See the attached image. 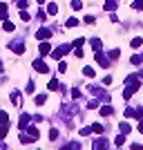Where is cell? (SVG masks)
I'll return each instance as SVG.
<instances>
[{"mask_svg": "<svg viewBox=\"0 0 143 150\" xmlns=\"http://www.w3.org/2000/svg\"><path fill=\"white\" fill-rule=\"evenodd\" d=\"M7 130H9V123H0V139L7 137Z\"/></svg>", "mask_w": 143, "mask_h": 150, "instance_id": "obj_22", "label": "cell"}, {"mask_svg": "<svg viewBox=\"0 0 143 150\" xmlns=\"http://www.w3.org/2000/svg\"><path fill=\"white\" fill-rule=\"evenodd\" d=\"M25 130L29 132V137L34 139V141H36V139H38V128H36V125H29V128H25Z\"/></svg>", "mask_w": 143, "mask_h": 150, "instance_id": "obj_9", "label": "cell"}, {"mask_svg": "<svg viewBox=\"0 0 143 150\" xmlns=\"http://www.w3.org/2000/svg\"><path fill=\"white\" fill-rule=\"evenodd\" d=\"M81 134L87 137V134H92V128H81Z\"/></svg>", "mask_w": 143, "mask_h": 150, "instance_id": "obj_40", "label": "cell"}, {"mask_svg": "<svg viewBox=\"0 0 143 150\" xmlns=\"http://www.w3.org/2000/svg\"><path fill=\"white\" fill-rule=\"evenodd\" d=\"M0 72H2V63H0Z\"/></svg>", "mask_w": 143, "mask_h": 150, "instance_id": "obj_45", "label": "cell"}, {"mask_svg": "<svg viewBox=\"0 0 143 150\" xmlns=\"http://www.w3.org/2000/svg\"><path fill=\"white\" fill-rule=\"evenodd\" d=\"M0 123H9V114L5 110H0Z\"/></svg>", "mask_w": 143, "mask_h": 150, "instance_id": "obj_28", "label": "cell"}, {"mask_svg": "<svg viewBox=\"0 0 143 150\" xmlns=\"http://www.w3.org/2000/svg\"><path fill=\"white\" fill-rule=\"evenodd\" d=\"M118 56H121V52H118V50H110V52H107V58H110V61H116Z\"/></svg>", "mask_w": 143, "mask_h": 150, "instance_id": "obj_17", "label": "cell"}, {"mask_svg": "<svg viewBox=\"0 0 143 150\" xmlns=\"http://www.w3.org/2000/svg\"><path fill=\"white\" fill-rule=\"evenodd\" d=\"M20 96H23L20 92H11V96H9V99H11V103H13V105H20V101H23Z\"/></svg>", "mask_w": 143, "mask_h": 150, "instance_id": "obj_10", "label": "cell"}, {"mask_svg": "<svg viewBox=\"0 0 143 150\" xmlns=\"http://www.w3.org/2000/svg\"><path fill=\"white\" fill-rule=\"evenodd\" d=\"M51 52V45L47 43V40H43V43H40V54H49Z\"/></svg>", "mask_w": 143, "mask_h": 150, "instance_id": "obj_13", "label": "cell"}, {"mask_svg": "<svg viewBox=\"0 0 143 150\" xmlns=\"http://www.w3.org/2000/svg\"><path fill=\"white\" fill-rule=\"evenodd\" d=\"M9 50L16 52V54H23V52H25V45H23V40H11V43H9Z\"/></svg>", "mask_w": 143, "mask_h": 150, "instance_id": "obj_4", "label": "cell"}, {"mask_svg": "<svg viewBox=\"0 0 143 150\" xmlns=\"http://www.w3.org/2000/svg\"><path fill=\"white\" fill-rule=\"evenodd\" d=\"M47 88H49V90H58V81H56V79H51V81L47 83Z\"/></svg>", "mask_w": 143, "mask_h": 150, "instance_id": "obj_34", "label": "cell"}, {"mask_svg": "<svg viewBox=\"0 0 143 150\" xmlns=\"http://www.w3.org/2000/svg\"><path fill=\"white\" fill-rule=\"evenodd\" d=\"M49 139H51V141L58 139V130H56V128H51V130H49Z\"/></svg>", "mask_w": 143, "mask_h": 150, "instance_id": "obj_36", "label": "cell"}, {"mask_svg": "<svg viewBox=\"0 0 143 150\" xmlns=\"http://www.w3.org/2000/svg\"><path fill=\"white\" fill-rule=\"evenodd\" d=\"M72 9H74V11H81V9H83V2H81V0H72Z\"/></svg>", "mask_w": 143, "mask_h": 150, "instance_id": "obj_25", "label": "cell"}, {"mask_svg": "<svg viewBox=\"0 0 143 150\" xmlns=\"http://www.w3.org/2000/svg\"><path fill=\"white\" fill-rule=\"evenodd\" d=\"M89 43H92V47H94L96 52H101V47H103V43H101V38H92Z\"/></svg>", "mask_w": 143, "mask_h": 150, "instance_id": "obj_16", "label": "cell"}, {"mask_svg": "<svg viewBox=\"0 0 143 150\" xmlns=\"http://www.w3.org/2000/svg\"><path fill=\"white\" fill-rule=\"evenodd\" d=\"M141 58H143V54H141Z\"/></svg>", "mask_w": 143, "mask_h": 150, "instance_id": "obj_46", "label": "cell"}, {"mask_svg": "<svg viewBox=\"0 0 143 150\" xmlns=\"http://www.w3.org/2000/svg\"><path fill=\"white\" fill-rule=\"evenodd\" d=\"M105 11H116V2L114 0H107L105 2Z\"/></svg>", "mask_w": 143, "mask_h": 150, "instance_id": "obj_21", "label": "cell"}, {"mask_svg": "<svg viewBox=\"0 0 143 150\" xmlns=\"http://www.w3.org/2000/svg\"><path fill=\"white\" fill-rule=\"evenodd\" d=\"M83 74H85L87 79H94V74H96V72H94V67H89V65H87V67H83Z\"/></svg>", "mask_w": 143, "mask_h": 150, "instance_id": "obj_18", "label": "cell"}, {"mask_svg": "<svg viewBox=\"0 0 143 150\" xmlns=\"http://www.w3.org/2000/svg\"><path fill=\"white\" fill-rule=\"evenodd\" d=\"M58 69H61V72H67V63H65V61H61V65H58Z\"/></svg>", "mask_w": 143, "mask_h": 150, "instance_id": "obj_42", "label": "cell"}, {"mask_svg": "<svg viewBox=\"0 0 143 150\" xmlns=\"http://www.w3.org/2000/svg\"><path fill=\"white\" fill-rule=\"evenodd\" d=\"M49 36H51V29H47V27H40V29L36 31V38H38V40H47Z\"/></svg>", "mask_w": 143, "mask_h": 150, "instance_id": "obj_5", "label": "cell"}, {"mask_svg": "<svg viewBox=\"0 0 143 150\" xmlns=\"http://www.w3.org/2000/svg\"><path fill=\"white\" fill-rule=\"evenodd\" d=\"M123 144H125V134L121 132V134H118V137L114 139V146H123Z\"/></svg>", "mask_w": 143, "mask_h": 150, "instance_id": "obj_27", "label": "cell"}, {"mask_svg": "<svg viewBox=\"0 0 143 150\" xmlns=\"http://www.w3.org/2000/svg\"><path fill=\"white\" fill-rule=\"evenodd\" d=\"M132 9H137V11H143V0H134V2H132Z\"/></svg>", "mask_w": 143, "mask_h": 150, "instance_id": "obj_26", "label": "cell"}, {"mask_svg": "<svg viewBox=\"0 0 143 150\" xmlns=\"http://www.w3.org/2000/svg\"><path fill=\"white\" fill-rule=\"evenodd\" d=\"M89 128H92V134H101V132H103V125L101 123H94V125H89Z\"/></svg>", "mask_w": 143, "mask_h": 150, "instance_id": "obj_24", "label": "cell"}, {"mask_svg": "<svg viewBox=\"0 0 143 150\" xmlns=\"http://www.w3.org/2000/svg\"><path fill=\"white\" fill-rule=\"evenodd\" d=\"M20 20H31L29 11H25V9H20Z\"/></svg>", "mask_w": 143, "mask_h": 150, "instance_id": "obj_33", "label": "cell"}, {"mask_svg": "<svg viewBox=\"0 0 143 150\" xmlns=\"http://www.w3.org/2000/svg\"><path fill=\"white\" fill-rule=\"evenodd\" d=\"M103 85H112V76H110V74L103 76Z\"/></svg>", "mask_w": 143, "mask_h": 150, "instance_id": "obj_39", "label": "cell"}, {"mask_svg": "<svg viewBox=\"0 0 143 150\" xmlns=\"http://www.w3.org/2000/svg\"><path fill=\"white\" fill-rule=\"evenodd\" d=\"M16 7H18V9H25V7H27V0H16Z\"/></svg>", "mask_w": 143, "mask_h": 150, "instance_id": "obj_38", "label": "cell"}, {"mask_svg": "<svg viewBox=\"0 0 143 150\" xmlns=\"http://www.w3.org/2000/svg\"><path fill=\"white\" fill-rule=\"evenodd\" d=\"M31 67L36 69V72H40V74H47V72H49V67H47V63H43V61H40V58L31 63Z\"/></svg>", "mask_w": 143, "mask_h": 150, "instance_id": "obj_2", "label": "cell"}, {"mask_svg": "<svg viewBox=\"0 0 143 150\" xmlns=\"http://www.w3.org/2000/svg\"><path fill=\"white\" fill-rule=\"evenodd\" d=\"M94 23H96V16L87 13V16H85V25H94Z\"/></svg>", "mask_w": 143, "mask_h": 150, "instance_id": "obj_29", "label": "cell"}, {"mask_svg": "<svg viewBox=\"0 0 143 150\" xmlns=\"http://www.w3.org/2000/svg\"><path fill=\"white\" fill-rule=\"evenodd\" d=\"M47 13H49V16H56V13H58V7H56V2L47 5Z\"/></svg>", "mask_w": 143, "mask_h": 150, "instance_id": "obj_15", "label": "cell"}, {"mask_svg": "<svg viewBox=\"0 0 143 150\" xmlns=\"http://www.w3.org/2000/svg\"><path fill=\"white\" fill-rule=\"evenodd\" d=\"M65 25H67L69 29H72V27H78V20H76V18H67V23H65Z\"/></svg>", "mask_w": 143, "mask_h": 150, "instance_id": "obj_30", "label": "cell"}, {"mask_svg": "<svg viewBox=\"0 0 143 150\" xmlns=\"http://www.w3.org/2000/svg\"><path fill=\"white\" fill-rule=\"evenodd\" d=\"M125 117H134V108H125Z\"/></svg>", "mask_w": 143, "mask_h": 150, "instance_id": "obj_41", "label": "cell"}, {"mask_svg": "<svg viewBox=\"0 0 143 150\" xmlns=\"http://www.w3.org/2000/svg\"><path fill=\"white\" fill-rule=\"evenodd\" d=\"M87 108H89V110H92V108H99V101H96V99L87 101Z\"/></svg>", "mask_w": 143, "mask_h": 150, "instance_id": "obj_37", "label": "cell"}, {"mask_svg": "<svg viewBox=\"0 0 143 150\" xmlns=\"http://www.w3.org/2000/svg\"><path fill=\"white\" fill-rule=\"evenodd\" d=\"M85 45V38H76L74 43H72V47H83Z\"/></svg>", "mask_w": 143, "mask_h": 150, "instance_id": "obj_32", "label": "cell"}, {"mask_svg": "<svg viewBox=\"0 0 143 150\" xmlns=\"http://www.w3.org/2000/svg\"><path fill=\"white\" fill-rule=\"evenodd\" d=\"M118 130L123 132V134H128V132H132V128H130V123H125V121H123V123L118 125Z\"/></svg>", "mask_w": 143, "mask_h": 150, "instance_id": "obj_23", "label": "cell"}, {"mask_svg": "<svg viewBox=\"0 0 143 150\" xmlns=\"http://www.w3.org/2000/svg\"><path fill=\"white\" fill-rule=\"evenodd\" d=\"M99 112H101V117H110V114H114V108L107 103V105H101L99 108Z\"/></svg>", "mask_w": 143, "mask_h": 150, "instance_id": "obj_8", "label": "cell"}, {"mask_svg": "<svg viewBox=\"0 0 143 150\" xmlns=\"http://www.w3.org/2000/svg\"><path fill=\"white\" fill-rule=\"evenodd\" d=\"M96 61H99L101 67H107V65H110V58H107V54H103V52H96Z\"/></svg>", "mask_w": 143, "mask_h": 150, "instance_id": "obj_7", "label": "cell"}, {"mask_svg": "<svg viewBox=\"0 0 143 150\" xmlns=\"http://www.w3.org/2000/svg\"><path fill=\"white\" fill-rule=\"evenodd\" d=\"M31 121V114H20V119H18V130H25L27 125H29Z\"/></svg>", "mask_w": 143, "mask_h": 150, "instance_id": "obj_6", "label": "cell"}, {"mask_svg": "<svg viewBox=\"0 0 143 150\" xmlns=\"http://www.w3.org/2000/svg\"><path fill=\"white\" fill-rule=\"evenodd\" d=\"M125 88L132 90V92H137V90L141 88V76H139V74H130V76H125Z\"/></svg>", "mask_w": 143, "mask_h": 150, "instance_id": "obj_1", "label": "cell"}, {"mask_svg": "<svg viewBox=\"0 0 143 150\" xmlns=\"http://www.w3.org/2000/svg\"><path fill=\"white\" fill-rule=\"evenodd\" d=\"M67 52H72V45H61V47H56V50H54V58H56V61H58V58H61L63 56V54H67Z\"/></svg>", "mask_w": 143, "mask_h": 150, "instance_id": "obj_3", "label": "cell"}, {"mask_svg": "<svg viewBox=\"0 0 143 150\" xmlns=\"http://www.w3.org/2000/svg\"><path fill=\"white\" fill-rule=\"evenodd\" d=\"M72 99H81V90H78V88H74V90H72Z\"/></svg>", "mask_w": 143, "mask_h": 150, "instance_id": "obj_35", "label": "cell"}, {"mask_svg": "<svg viewBox=\"0 0 143 150\" xmlns=\"http://www.w3.org/2000/svg\"><path fill=\"white\" fill-rule=\"evenodd\" d=\"M38 2H40V5H43V2H45V0H38Z\"/></svg>", "mask_w": 143, "mask_h": 150, "instance_id": "obj_44", "label": "cell"}, {"mask_svg": "<svg viewBox=\"0 0 143 150\" xmlns=\"http://www.w3.org/2000/svg\"><path fill=\"white\" fill-rule=\"evenodd\" d=\"M18 139H20V144H29V141H34V139H31L29 134H20Z\"/></svg>", "mask_w": 143, "mask_h": 150, "instance_id": "obj_31", "label": "cell"}, {"mask_svg": "<svg viewBox=\"0 0 143 150\" xmlns=\"http://www.w3.org/2000/svg\"><path fill=\"white\" fill-rule=\"evenodd\" d=\"M139 132H141V134H143V119L139 121Z\"/></svg>", "mask_w": 143, "mask_h": 150, "instance_id": "obj_43", "label": "cell"}, {"mask_svg": "<svg viewBox=\"0 0 143 150\" xmlns=\"http://www.w3.org/2000/svg\"><path fill=\"white\" fill-rule=\"evenodd\" d=\"M92 146L94 148H105V146H110V141H107V139H96Z\"/></svg>", "mask_w": 143, "mask_h": 150, "instance_id": "obj_12", "label": "cell"}, {"mask_svg": "<svg viewBox=\"0 0 143 150\" xmlns=\"http://www.w3.org/2000/svg\"><path fill=\"white\" fill-rule=\"evenodd\" d=\"M130 63H132V65H143V58H141V54H134V56L130 58Z\"/></svg>", "mask_w": 143, "mask_h": 150, "instance_id": "obj_19", "label": "cell"}, {"mask_svg": "<svg viewBox=\"0 0 143 150\" xmlns=\"http://www.w3.org/2000/svg\"><path fill=\"white\" fill-rule=\"evenodd\" d=\"M45 101H47V96H45V94H38V96H34V103H36V105H43Z\"/></svg>", "mask_w": 143, "mask_h": 150, "instance_id": "obj_20", "label": "cell"}, {"mask_svg": "<svg viewBox=\"0 0 143 150\" xmlns=\"http://www.w3.org/2000/svg\"><path fill=\"white\" fill-rule=\"evenodd\" d=\"M2 29H5V31H13V29H16V25H13V23H11V20H2Z\"/></svg>", "mask_w": 143, "mask_h": 150, "instance_id": "obj_11", "label": "cell"}, {"mask_svg": "<svg viewBox=\"0 0 143 150\" xmlns=\"http://www.w3.org/2000/svg\"><path fill=\"white\" fill-rule=\"evenodd\" d=\"M132 47H134V50H139V47H143V38L141 36H137V38H132Z\"/></svg>", "mask_w": 143, "mask_h": 150, "instance_id": "obj_14", "label": "cell"}]
</instances>
